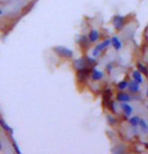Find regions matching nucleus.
I'll list each match as a JSON object with an SVG mask.
<instances>
[{"label":"nucleus","instance_id":"obj_1","mask_svg":"<svg viewBox=\"0 0 148 154\" xmlns=\"http://www.w3.org/2000/svg\"><path fill=\"white\" fill-rule=\"evenodd\" d=\"M52 50L55 54H57L59 57H62V58H71L73 56V51L71 49L65 47V46H54L52 48Z\"/></svg>","mask_w":148,"mask_h":154},{"label":"nucleus","instance_id":"obj_2","mask_svg":"<svg viewBox=\"0 0 148 154\" xmlns=\"http://www.w3.org/2000/svg\"><path fill=\"white\" fill-rule=\"evenodd\" d=\"M89 74H90V70H89L88 67L78 69V70H77V72H76L77 80H78L79 82H84L85 80L88 78Z\"/></svg>","mask_w":148,"mask_h":154},{"label":"nucleus","instance_id":"obj_3","mask_svg":"<svg viewBox=\"0 0 148 154\" xmlns=\"http://www.w3.org/2000/svg\"><path fill=\"white\" fill-rule=\"evenodd\" d=\"M111 43V39H106V40H104L103 42H101L99 43L96 47L94 48V51H93V56H97L98 53H99L100 51H102L104 48H106L107 46H108L109 44Z\"/></svg>","mask_w":148,"mask_h":154},{"label":"nucleus","instance_id":"obj_4","mask_svg":"<svg viewBox=\"0 0 148 154\" xmlns=\"http://www.w3.org/2000/svg\"><path fill=\"white\" fill-rule=\"evenodd\" d=\"M112 23H113L114 27H115V29L120 30L123 26H124V17L119 16V15L114 16L113 20H112Z\"/></svg>","mask_w":148,"mask_h":154},{"label":"nucleus","instance_id":"obj_5","mask_svg":"<svg viewBox=\"0 0 148 154\" xmlns=\"http://www.w3.org/2000/svg\"><path fill=\"white\" fill-rule=\"evenodd\" d=\"M89 64L87 62V59L86 57L84 58H80V59H77L74 61V67L78 70V69H81V68H85V67H88Z\"/></svg>","mask_w":148,"mask_h":154},{"label":"nucleus","instance_id":"obj_6","mask_svg":"<svg viewBox=\"0 0 148 154\" xmlns=\"http://www.w3.org/2000/svg\"><path fill=\"white\" fill-rule=\"evenodd\" d=\"M127 87L130 92H132V93H136V92L139 90V83L137 81H135V80H132V81L128 83Z\"/></svg>","mask_w":148,"mask_h":154},{"label":"nucleus","instance_id":"obj_7","mask_svg":"<svg viewBox=\"0 0 148 154\" xmlns=\"http://www.w3.org/2000/svg\"><path fill=\"white\" fill-rule=\"evenodd\" d=\"M116 99L120 102H127V101L130 100V96L127 93H124V92H118L116 95Z\"/></svg>","mask_w":148,"mask_h":154},{"label":"nucleus","instance_id":"obj_8","mask_svg":"<svg viewBox=\"0 0 148 154\" xmlns=\"http://www.w3.org/2000/svg\"><path fill=\"white\" fill-rule=\"evenodd\" d=\"M88 39L90 42H95L99 39V32L95 29H92L88 34Z\"/></svg>","mask_w":148,"mask_h":154},{"label":"nucleus","instance_id":"obj_9","mask_svg":"<svg viewBox=\"0 0 148 154\" xmlns=\"http://www.w3.org/2000/svg\"><path fill=\"white\" fill-rule=\"evenodd\" d=\"M89 39L86 37V36L84 35H82V36H80V38L78 40V43H79V45L81 46L82 48H86V47H88V45H89Z\"/></svg>","mask_w":148,"mask_h":154},{"label":"nucleus","instance_id":"obj_10","mask_svg":"<svg viewBox=\"0 0 148 154\" xmlns=\"http://www.w3.org/2000/svg\"><path fill=\"white\" fill-rule=\"evenodd\" d=\"M103 77V73L97 69H93L91 72V78L93 80H100Z\"/></svg>","mask_w":148,"mask_h":154},{"label":"nucleus","instance_id":"obj_11","mask_svg":"<svg viewBox=\"0 0 148 154\" xmlns=\"http://www.w3.org/2000/svg\"><path fill=\"white\" fill-rule=\"evenodd\" d=\"M121 108L122 110L124 111L125 113V115L126 116H128V115H130L131 114V112H132V108H131V106L130 105H128L126 102H122L121 103Z\"/></svg>","mask_w":148,"mask_h":154},{"label":"nucleus","instance_id":"obj_12","mask_svg":"<svg viewBox=\"0 0 148 154\" xmlns=\"http://www.w3.org/2000/svg\"><path fill=\"white\" fill-rule=\"evenodd\" d=\"M111 43H112L113 47L116 49V50H119L120 48H121V42H120V40L118 39V37H116V36H113L112 38H111Z\"/></svg>","mask_w":148,"mask_h":154},{"label":"nucleus","instance_id":"obj_13","mask_svg":"<svg viewBox=\"0 0 148 154\" xmlns=\"http://www.w3.org/2000/svg\"><path fill=\"white\" fill-rule=\"evenodd\" d=\"M132 75H133V78L135 81H137L138 83H142V77H141V72L138 71V70H135V71H133V73H132Z\"/></svg>","mask_w":148,"mask_h":154},{"label":"nucleus","instance_id":"obj_14","mask_svg":"<svg viewBox=\"0 0 148 154\" xmlns=\"http://www.w3.org/2000/svg\"><path fill=\"white\" fill-rule=\"evenodd\" d=\"M0 125H1V127L4 129L5 131H7V132H12V129L9 127V125L4 121V119H2V118H0Z\"/></svg>","mask_w":148,"mask_h":154},{"label":"nucleus","instance_id":"obj_15","mask_svg":"<svg viewBox=\"0 0 148 154\" xmlns=\"http://www.w3.org/2000/svg\"><path fill=\"white\" fill-rule=\"evenodd\" d=\"M137 67H138V71H140L141 73H143V74H145V75H148V70L142 63L138 62L137 63Z\"/></svg>","mask_w":148,"mask_h":154},{"label":"nucleus","instance_id":"obj_16","mask_svg":"<svg viewBox=\"0 0 148 154\" xmlns=\"http://www.w3.org/2000/svg\"><path fill=\"white\" fill-rule=\"evenodd\" d=\"M103 98H104V101H105V104H107V102L110 100L111 98V91L110 89H107V90L105 91V93H104L103 95Z\"/></svg>","mask_w":148,"mask_h":154},{"label":"nucleus","instance_id":"obj_17","mask_svg":"<svg viewBox=\"0 0 148 154\" xmlns=\"http://www.w3.org/2000/svg\"><path fill=\"white\" fill-rule=\"evenodd\" d=\"M139 118H138L137 116H134V117H132V118H130V120H129V122H130V124L132 126H137L138 125V123H139Z\"/></svg>","mask_w":148,"mask_h":154},{"label":"nucleus","instance_id":"obj_18","mask_svg":"<svg viewBox=\"0 0 148 154\" xmlns=\"http://www.w3.org/2000/svg\"><path fill=\"white\" fill-rule=\"evenodd\" d=\"M127 85H128V82L126 81V80H123V81L119 82V84H118V88L120 89V90H123V89H125L126 87H127Z\"/></svg>","mask_w":148,"mask_h":154},{"label":"nucleus","instance_id":"obj_19","mask_svg":"<svg viewBox=\"0 0 148 154\" xmlns=\"http://www.w3.org/2000/svg\"><path fill=\"white\" fill-rule=\"evenodd\" d=\"M140 126H141V128L143 129V131H147V124L145 123V121H144L143 119H141V120H139V123H138Z\"/></svg>","mask_w":148,"mask_h":154},{"label":"nucleus","instance_id":"obj_20","mask_svg":"<svg viewBox=\"0 0 148 154\" xmlns=\"http://www.w3.org/2000/svg\"><path fill=\"white\" fill-rule=\"evenodd\" d=\"M13 147H14V149H15V151H16L17 153H21V151H20V150L19 149H18V146H17V144L16 143H13Z\"/></svg>","mask_w":148,"mask_h":154},{"label":"nucleus","instance_id":"obj_21","mask_svg":"<svg viewBox=\"0 0 148 154\" xmlns=\"http://www.w3.org/2000/svg\"><path fill=\"white\" fill-rule=\"evenodd\" d=\"M2 150V143H1V141H0V151Z\"/></svg>","mask_w":148,"mask_h":154},{"label":"nucleus","instance_id":"obj_22","mask_svg":"<svg viewBox=\"0 0 148 154\" xmlns=\"http://www.w3.org/2000/svg\"><path fill=\"white\" fill-rule=\"evenodd\" d=\"M107 69H108V70H111V65H108V67H107Z\"/></svg>","mask_w":148,"mask_h":154},{"label":"nucleus","instance_id":"obj_23","mask_svg":"<svg viewBox=\"0 0 148 154\" xmlns=\"http://www.w3.org/2000/svg\"><path fill=\"white\" fill-rule=\"evenodd\" d=\"M145 146H146V148H148V143H146V144H145Z\"/></svg>","mask_w":148,"mask_h":154},{"label":"nucleus","instance_id":"obj_24","mask_svg":"<svg viewBox=\"0 0 148 154\" xmlns=\"http://www.w3.org/2000/svg\"><path fill=\"white\" fill-rule=\"evenodd\" d=\"M2 12H3L2 10H0V14H2Z\"/></svg>","mask_w":148,"mask_h":154}]
</instances>
